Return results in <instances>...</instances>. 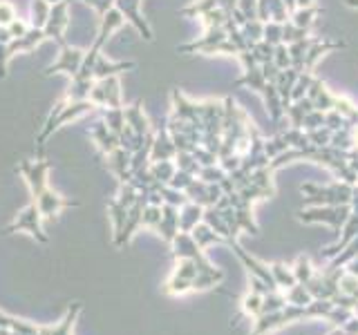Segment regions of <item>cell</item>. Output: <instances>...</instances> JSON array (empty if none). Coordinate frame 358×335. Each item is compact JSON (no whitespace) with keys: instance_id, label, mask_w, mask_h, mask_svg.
I'll return each instance as SVG.
<instances>
[{"instance_id":"obj_1","label":"cell","mask_w":358,"mask_h":335,"mask_svg":"<svg viewBox=\"0 0 358 335\" xmlns=\"http://www.w3.org/2000/svg\"><path fill=\"white\" fill-rule=\"evenodd\" d=\"M94 108H96V105H94L90 98H83V101H65V98H61V101H58V103L54 105V110L49 112V117H47V121H45L43 135L38 137V144L43 146V141H45L49 135H52V132H54L56 128H61L63 123H67V121H74V119H78V117L87 114V112H92Z\"/></svg>"},{"instance_id":"obj_2","label":"cell","mask_w":358,"mask_h":335,"mask_svg":"<svg viewBox=\"0 0 358 335\" xmlns=\"http://www.w3.org/2000/svg\"><path fill=\"white\" fill-rule=\"evenodd\" d=\"M96 108H121V89H119V78L117 76H108L96 80L90 89L87 96Z\"/></svg>"},{"instance_id":"obj_3","label":"cell","mask_w":358,"mask_h":335,"mask_svg":"<svg viewBox=\"0 0 358 335\" xmlns=\"http://www.w3.org/2000/svg\"><path fill=\"white\" fill-rule=\"evenodd\" d=\"M83 58H85V52L78 47H61V58L56 60V63H52L47 69H45V76L54 74V72H65L69 74V78L78 74V69H81L83 65Z\"/></svg>"},{"instance_id":"obj_4","label":"cell","mask_w":358,"mask_h":335,"mask_svg":"<svg viewBox=\"0 0 358 335\" xmlns=\"http://www.w3.org/2000/svg\"><path fill=\"white\" fill-rule=\"evenodd\" d=\"M47 40V34L45 29H36V27H29V32L14 38L12 43H9L7 52H9V58H14L16 54H29L32 49H36L38 45Z\"/></svg>"},{"instance_id":"obj_5","label":"cell","mask_w":358,"mask_h":335,"mask_svg":"<svg viewBox=\"0 0 358 335\" xmlns=\"http://www.w3.org/2000/svg\"><path fill=\"white\" fill-rule=\"evenodd\" d=\"M49 14H52V5H49L47 0H34L32 3V20H29V25L36 27V29H43L49 20Z\"/></svg>"},{"instance_id":"obj_6","label":"cell","mask_w":358,"mask_h":335,"mask_svg":"<svg viewBox=\"0 0 358 335\" xmlns=\"http://www.w3.org/2000/svg\"><path fill=\"white\" fill-rule=\"evenodd\" d=\"M16 18H18V16H16L14 5L3 3V0H0V27H7L9 23H14Z\"/></svg>"},{"instance_id":"obj_7","label":"cell","mask_w":358,"mask_h":335,"mask_svg":"<svg viewBox=\"0 0 358 335\" xmlns=\"http://www.w3.org/2000/svg\"><path fill=\"white\" fill-rule=\"evenodd\" d=\"M49 5H56V3H69V0H47Z\"/></svg>"}]
</instances>
